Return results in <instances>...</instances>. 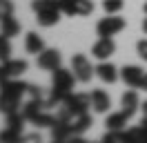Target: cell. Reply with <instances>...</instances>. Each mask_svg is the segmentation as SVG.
Here are the masks:
<instances>
[{
	"label": "cell",
	"instance_id": "5b68a950",
	"mask_svg": "<svg viewBox=\"0 0 147 143\" xmlns=\"http://www.w3.org/2000/svg\"><path fill=\"white\" fill-rule=\"evenodd\" d=\"M60 105H65L74 116H78V114H83V112H87V107H92V96L89 94H80V92H76V94L71 92Z\"/></svg>",
	"mask_w": 147,
	"mask_h": 143
},
{
	"label": "cell",
	"instance_id": "d6986e66",
	"mask_svg": "<svg viewBox=\"0 0 147 143\" xmlns=\"http://www.w3.org/2000/svg\"><path fill=\"white\" fill-rule=\"evenodd\" d=\"M127 121H129V116L125 112H114V114H109L105 118V125H107V130H123L127 125Z\"/></svg>",
	"mask_w": 147,
	"mask_h": 143
},
{
	"label": "cell",
	"instance_id": "4dcf8cb0",
	"mask_svg": "<svg viewBox=\"0 0 147 143\" xmlns=\"http://www.w3.org/2000/svg\"><path fill=\"white\" fill-rule=\"evenodd\" d=\"M140 87H143V89L147 92V74H145V78H143V85H140Z\"/></svg>",
	"mask_w": 147,
	"mask_h": 143
},
{
	"label": "cell",
	"instance_id": "3957f363",
	"mask_svg": "<svg viewBox=\"0 0 147 143\" xmlns=\"http://www.w3.org/2000/svg\"><path fill=\"white\" fill-rule=\"evenodd\" d=\"M71 72L76 74V78L80 80V83H89L96 69L92 67V63L87 61L85 54H74L71 56Z\"/></svg>",
	"mask_w": 147,
	"mask_h": 143
},
{
	"label": "cell",
	"instance_id": "484cf974",
	"mask_svg": "<svg viewBox=\"0 0 147 143\" xmlns=\"http://www.w3.org/2000/svg\"><path fill=\"white\" fill-rule=\"evenodd\" d=\"M13 14V2L11 0H0V18Z\"/></svg>",
	"mask_w": 147,
	"mask_h": 143
},
{
	"label": "cell",
	"instance_id": "277c9868",
	"mask_svg": "<svg viewBox=\"0 0 147 143\" xmlns=\"http://www.w3.org/2000/svg\"><path fill=\"white\" fill-rule=\"evenodd\" d=\"M25 72H27V61H20V58L18 61H13V58L5 61L0 65V85L11 78H20Z\"/></svg>",
	"mask_w": 147,
	"mask_h": 143
},
{
	"label": "cell",
	"instance_id": "ba28073f",
	"mask_svg": "<svg viewBox=\"0 0 147 143\" xmlns=\"http://www.w3.org/2000/svg\"><path fill=\"white\" fill-rule=\"evenodd\" d=\"M60 63H63V56L58 49H42V52L38 54V67L40 69H47V72H54L60 67Z\"/></svg>",
	"mask_w": 147,
	"mask_h": 143
},
{
	"label": "cell",
	"instance_id": "1f68e13d",
	"mask_svg": "<svg viewBox=\"0 0 147 143\" xmlns=\"http://www.w3.org/2000/svg\"><path fill=\"white\" fill-rule=\"evenodd\" d=\"M143 31H145V34H147V18H145V20H143Z\"/></svg>",
	"mask_w": 147,
	"mask_h": 143
},
{
	"label": "cell",
	"instance_id": "f1b7e54d",
	"mask_svg": "<svg viewBox=\"0 0 147 143\" xmlns=\"http://www.w3.org/2000/svg\"><path fill=\"white\" fill-rule=\"evenodd\" d=\"M49 2H51V5H56V7H58L60 11H63V5H65V0H49Z\"/></svg>",
	"mask_w": 147,
	"mask_h": 143
},
{
	"label": "cell",
	"instance_id": "7402d4cb",
	"mask_svg": "<svg viewBox=\"0 0 147 143\" xmlns=\"http://www.w3.org/2000/svg\"><path fill=\"white\" fill-rule=\"evenodd\" d=\"M20 139H22V132H20V130H13L9 125L0 132V141L2 143H13V141H20Z\"/></svg>",
	"mask_w": 147,
	"mask_h": 143
},
{
	"label": "cell",
	"instance_id": "d4e9b609",
	"mask_svg": "<svg viewBox=\"0 0 147 143\" xmlns=\"http://www.w3.org/2000/svg\"><path fill=\"white\" fill-rule=\"evenodd\" d=\"M129 139H131V141H147V132L143 130V125L129 130Z\"/></svg>",
	"mask_w": 147,
	"mask_h": 143
},
{
	"label": "cell",
	"instance_id": "4316f807",
	"mask_svg": "<svg viewBox=\"0 0 147 143\" xmlns=\"http://www.w3.org/2000/svg\"><path fill=\"white\" fill-rule=\"evenodd\" d=\"M136 52H138V56H140L143 61H147V40H138Z\"/></svg>",
	"mask_w": 147,
	"mask_h": 143
},
{
	"label": "cell",
	"instance_id": "4fadbf2b",
	"mask_svg": "<svg viewBox=\"0 0 147 143\" xmlns=\"http://www.w3.org/2000/svg\"><path fill=\"white\" fill-rule=\"evenodd\" d=\"M71 121H63V118H58L56 116L54 125H51V139L54 141H65V139H69L71 136Z\"/></svg>",
	"mask_w": 147,
	"mask_h": 143
},
{
	"label": "cell",
	"instance_id": "603a6c76",
	"mask_svg": "<svg viewBox=\"0 0 147 143\" xmlns=\"http://www.w3.org/2000/svg\"><path fill=\"white\" fill-rule=\"evenodd\" d=\"M11 58V43L5 34H0V63L9 61Z\"/></svg>",
	"mask_w": 147,
	"mask_h": 143
},
{
	"label": "cell",
	"instance_id": "cb8c5ba5",
	"mask_svg": "<svg viewBox=\"0 0 147 143\" xmlns=\"http://www.w3.org/2000/svg\"><path fill=\"white\" fill-rule=\"evenodd\" d=\"M123 0H102V9L107 11V14H118L120 9H123Z\"/></svg>",
	"mask_w": 147,
	"mask_h": 143
},
{
	"label": "cell",
	"instance_id": "7a4b0ae2",
	"mask_svg": "<svg viewBox=\"0 0 147 143\" xmlns=\"http://www.w3.org/2000/svg\"><path fill=\"white\" fill-rule=\"evenodd\" d=\"M31 9L36 11V20L40 27H54L60 20V14H63L49 0H31Z\"/></svg>",
	"mask_w": 147,
	"mask_h": 143
},
{
	"label": "cell",
	"instance_id": "5bb4252c",
	"mask_svg": "<svg viewBox=\"0 0 147 143\" xmlns=\"http://www.w3.org/2000/svg\"><path fill=\"white\" fill-rule=\"evenodd\" d=\"M120 103H123V112L131 118V116H134V112L138 110V105H140L138 94H136V87H134V89H127V92L123 94V98H120Z\"/></svg>",
	"mask_w": 147,
	"mask_h": 143
},
{
	"label": "cell",
	"instance_id": "8fae6325",
	"mask_svg": "<svg viewBox=\"0 0 147 143\" xmlns=\"http://www.w3.org/2000/svg\"><path fill=\"white\" fill-rule=\"evenodd\" d=\"M20 98L18 94H13V92H7V89H0V112L7 116L11 114V112H16V110H20Z\"/></svg>",
	"mask_w": 147,
	"mask_h": 143
},
{
	"label": "cell",
	"instance_id": "9c48e42d",
	"mask_svg": "<svg viewBox=\"0 0 147 143\" xmlns=\"http://www.w3.org/2000/svg\"><path fill=\"white\" fill-rule=\"evenodd\" d=\"M114 52H116V43L111 40L109 36H100V38L96 40V45L92 47V56L98 58V61H107Z\"/></svg>",
	"mask_w": 147,
	"mask_h": 143
},
{
	"label": "cell",
	"instance_id": "2e32d148",
	"mask_svg": "<svg viewBox=\"0 0 147 143\" xmlns=\"http://www.w3.org/2000/svg\"><path fill=\"white\" fill-rule=\"evenodd\" d=\"M96 74L102 83H116V78H118V69L107 61H100V65L96 67Z\"/></svg>",
	"mask_w": 147,
	"mask_h": 143
},
{
	"label": "cell",
	"instance_id": "e0dca14e",
	"mask_svg": "<svg viewBox=\"0 0 147 143\" xmlns=\"http://www.w3.org/2000/svg\"><path fill=\"white\" fill-rule=\"evenodd\" d=\"M0 34H5L7 38H13V36L20 34V22L13 18V14L0 18Z\"/></svg>",
	"mask_w": 147,
	"mask_h": 143
},
{
	"label": "cell",
	"instance_id": "ffe728a7",
	"mask_svg": "<svg viewBox=\"0 0 147 143\" xmlns=\"http://www.w3.org/2000/svg\"><path fill=\"white\" fill-rule=\"evenodd\" d=\"M105 143H127L131 141L129 139V132H123V130H107V134L102 136Z\"/></svg>",
	"mask_w": 147,
	"mask_h": 143
},
{
	"label": "cell",
	"instance_id": "7c38bea8",
	"mask_svg": "<svg viewBox=\"0 0 147 143\" xmlns=\"http://www.w3.org/2000/svg\"><path fill=\"white\" fill-rule=\"evenodd\" d=\"M89 96H92V107H94V112H98V114H105V112L111 107L109 94H107L105 89H94Z\"/></svg>",
	"mask_w": 147,
	"mask_h": 143
},
{
	"label": "cell",
	"instance_id": "836d02e7",
	"mask_svg": "<svg viewBox=\"0 0 147 143\" xmlns=\"http://www.w3.org/2000/svg\"><path fill=\"white\" fill-rule=\"evenodd\" d=\"M145 14H147V2H145Z\"/></svg>",
	"mask_w": 147,
	"mask_h": 143
},
{
	"label": "cell",
	"instance_id": "44dd1931",
	"mask_svg": "<svg viewBox=\"0 0 147 143\" xmlns=\"http://www.w3.org/2000/svg\"><path fill=\"white\" fill-rule=\"evenodd\" d=\"M25 114L20 112V110H16V112H11V114H7V125L9 127H13V130H20L22 132V127H25Z\"/></svg>",
	"mask_w": 147,
	"mask_h": 143
},
{
	"label": "cell",
	"instance_id": "d6a6232c",
	"mask_svg": "<svg viewBox=\"0 0 147 143\" xmlns=\"http://www.w3.org/2000/svg\"><path fill=\"white\" fill-rule=\"evenodd\" d=\"M143 112H145V116H147V101H145V105H143Z\"/></svg>",
	"mask_w": 147,
	"mask_h": 143
},
{
	"label": "cell",
	"instance_id": "83f0119b",
	"mask_svg": "<svg viewBox=\"0 0 147 143\" xmlns=\"http://www.w3.org/2000/svg\"><path fill=\"white\" fill-rule=\"evenodd\" d=\"M27 94H29V98H42L40 87H38V85H31V83H29V87H27Z\"/></svg>",
	"mask_w": 147,
	"mask_h": 143
},
{
	"label": "cell",
	"instance_id": "ac0fdd59",
	"mask_svg": "<svg viewBox=\"0 0 147 143\" xmlns=\"http://www.w3.org/2000/svg\"><path fill=\"white\" fill-rule=\"evenodd\" d=\"M25 49H27L29 54H40L42 49H45V43H42V38L36 34V31H29L27 36H25Z\"/></svg>",
	"mask_w": 147,
	"mask_h": 143
},
{
	"label": "cell",
	"instance_id": "30bf717a",
	"mask_svg": "<svg viewBox=\"0 0 147 143\" xmlns=\"http://www.w3.org/2000/svg\"><path fill=\"white\" fill-rule=\"evenodd\" d=\"M120 78L125 80V85H129V87H140L143 78H145V72L140 69L138 65H125L120 69Z\"/></svg>",
	"mask_w": 147,
	"mask_h": 143
},
{
	"label": "cell",
	"instance_id": "9a60e30c",
	"mask_svg": "<svg viewBox=\"0 0 147 143\" xmlns=\"http://www.w3.org/2000/svg\"><path fill=\"white\" fill-rule=\"evenodd\" d=\"M69 125H71V136H80L83 132H87L92 127V116L87 114V112H83V114L74 116Z\"/></svg>",
	"mask_w": 147,
	"mask_h": 143
},
{
	"label": "cell",
	"instance_id": "8992f818",
	"mask_svg": "<svg viewBox=\"0 0 147 143\" xmlns=\"http://www.w3.org/2000/svg\"><path fill=\"white\" fill-rule=\"evenodd\" d=\"M125 29V18L120 16H114V14H109L107 18H102L100 22L96 25V31H98V36H116L118 31H123Z\"/></svg>",
	"mask_w": 147,
	"mask_h": 143
},
{
	"label": "cell",
	"instance_id": "f546056e",
	"mask_svg": "<svg viewBox=\"0 0 147 143\" xmlns=\"http://www.w3.org/2000/svg\"><path fill=\"white\" fill-rule=\"evenodd\" d=\"M140 125H143V130L147 132V116H143V121H140Z\"/></svg>",
	"mask_w": 147,
	"mask_h": 143
},
{
	"label": "cell",
	"instance_id": "6da1fadb",
	"mask_svg": "<svg viewBox=\"0 0 147 143\" xmlns=\"http://www.w3.org/2000/svg\"><path fill=\"white\" fill-rule=\"evenodd\" d=\"M76 74L69 69H65V67H58L54 69V80H51V96L47 98V105L49 107H56L60 105L65 98L71 94L74 89V83H76Z\"/></svg>",
	"mask_w": 147,
	"mask_h": 143
},
{
	"label": "cell",
	"instance_id": "52a82bcc",
	"mask_svg": "<svg viewBox=\"0 0 147 143\" xmlns=\"http://www.w3.org/2000/svg\"><path fill=\"white\" fill-rule=\"evenodd\" d=\"M92 11H94L92 0H65L63 5V14H67V16H89Z\"/></svg>",
	"mask_w": 147,
	"mask_h": 143
}]
</instances>
